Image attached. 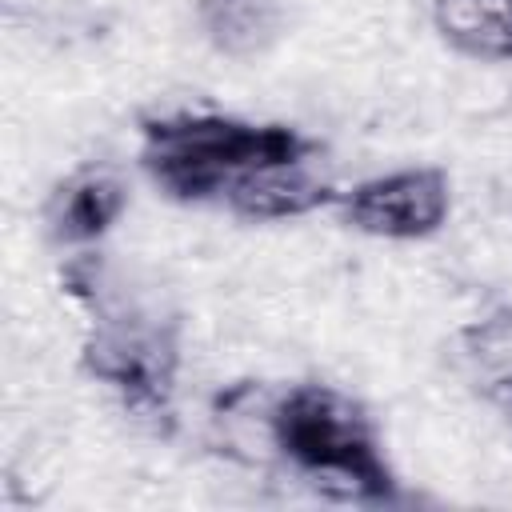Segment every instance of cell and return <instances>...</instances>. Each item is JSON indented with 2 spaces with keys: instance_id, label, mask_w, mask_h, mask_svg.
Listing matches in <instances>:
<instances>
[{
  "instance_id": "6da1fadb",
  "label": "cell",
  "mask_w": 512,
  "mask_h": 512,
  "mask_svg": "<svg viewBox=\"0 0 512 512\" xmlns=\"http://www.w3.org/2000/svg\"><path fill=\"white\" fill-rule=\"evenodd\" d=\"M64 292L88 312L80 368L104 384L120 408L156 436L176 428V380L184 360L180 316L144 292H128L120 276L92 252H80L60 272Z\"/></svg>"
},
{
  "instance_id": "7a4b0ae2",
  "label": "cell",
  "mask_w": 512,
  "mask_h": 512,
  "mask_svg": "<svg viewBox=\"0 0 512 512\" xmlns=\"http://www.w3.org/2000/svg\"><path fill=\"white\" fill-rule=\"evenodd\" d=\"M272 452L312 492L348 504H396L400 480L376 420L336 384H288L264 408Z\"/></svg>"
},
{
  "instance_id": "3957f363",
  "label": "cell",
  "mask_w": 512,
  "mask_h": 512,
  "mask_svg": "<svg viewBox=\"0 0 512 512\" xmlns=\"http://www.w3.org/2000/svg\"><path fill=\"white\" fill-rule=\"evenodd\" d=\"M320 144L292 124H252L220 112H172L140 120V168L180 204L220 200L252 172L316 156Z\"/></svg>"
},
{
  "instance_id": "277c9868",
  "label": "cell",
  "mask_w": 512,
  "mask_h": 512,
  "mask_svg": "<svg viewBox=\"0 0 512 512\" xmlns=\"http://www.w3.org/2000/svg\"><path fill=\"white\" fill-rule=\"evenodd\" d=\"M340 220L376 240H428L448 224L452 176L436 164L396 168L352 184L336 200Z\"/></svg>"
},
{
  "instance_id": "5b68a950",
  "label": "cell",
  "mask_w": 512,
  "mask_h": 512,
  "mask_svg": "<svg viewBox=\"0 0 512 512\" xmlns=\"http://www.w3.org/2000/svg\"><path fill=\"white\" fill-rule=\"evenodd\" d=\"M124 208H128V180L108 164H84L52 188L44 224L56 244L80 248V244H96L124 216Z\"/></svg>"
},
{
  "instance_id": "8992f818",
  "label": "cell",
  "mask_w": 512,
  "mask_h": 512,
  "mask_svg": "<svg viewBox=\"0 0 512 512\" xmlns=\"http://www.w3.org/2000/svg\"><path fill=\"white\" fill-rule=\"evenodd\" d=\"M312 160L316 156L292 160V164H272V168L244 176L224 196L228 212H236L244 220H296V216H308L316 208L336 204L340 188L328 176H320Z\"/></svg>"
},
{
  "instance_id": "52a82bcc",
  "label": "cell",
  "mask_w": 512,
  "mask_h": 512,
  "mask_svg": "<svg viewBox=\"0 0 512 512\" xmlns=\"http://www.w3.org/2000/svg\"><path fill=\"white\" fill-rule=\"evenodd\" d=\"M288 24V0H196L200 36L228 60L264 56Z\"/></svg>"
},
{
  "instance_id": "ba28073f",
  "label": "cell",
  "mask_w": 512,
  "mask_h": 512,
  "mask_svg": "<svg viewBox=\"0 0 512 512\" xmlns=\"http://www.w3.org/2000/svg\"><path fill=\"white\" fill-rule=\"evenodd\" d=\"M436 36L480 64H512V0H432Z\"/></svg>"
},
{
  "instance_id": "9c48e42d",
  "label": "cell",
  "mask_w": 512,
  "mask_h": 512,
  "mask_svg": "<svg viewBox=\"0 0 512 512\" xmlns=\"http://www.w3.org/2000/svg\"><path fill=\"white\" fill-rule=\"evenodd\" d=\"M452 344L464 380L484 400L512 412V304L464 324Z\"/></svg>"
}]
</instances>
